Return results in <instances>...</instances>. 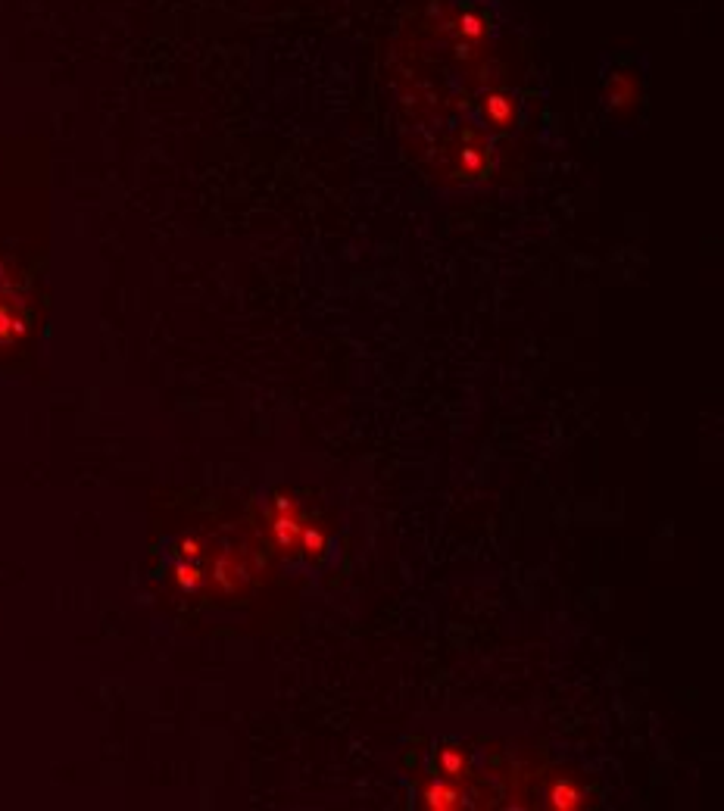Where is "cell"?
<instances>
[{
    "label": "cell",
    "mask_w": 724,
    "mask_h": 811,
    "mask_svg": "<svg viewBox=\"0 0 724 811\" xmlns=\"http://www.w3.org/2000/svg\"><path fill=\"white\" fill-rule=\"evenodd\" d=\"M553 802H556V805H565V808L578 805V802H575V793L568 790V787H556V790H553Z\"/></svg>",
    "instance_id": "cell-1"
}]
</instances>
